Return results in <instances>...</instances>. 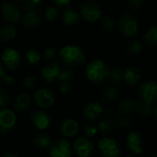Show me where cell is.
<instances>
[{"label":"cell","instance_id":"cell-1","mask_svg":"<svg viewBox=\"0 0 157 157\" xmlns=\"http://www.w3.org/2000/svg\"><path fill=\"white\" fill-rule=\"evenodd\" d=\"M110 67L101 59L91 61L85 69V74L88 80L94 84H103L108 78Z\"/></svg>","mask_w":157,"mask_h":157},{"label":"cell","instance_id":"cell-2","mask_svg":"<svg viewBox=\"0 0 157 157\" xmlns=\"http://www.w3.org/2000/svg\"><path fill=\"white\" fill-rule=\"evenodd\" d=\"M61 63L67 67H77L85 61V55L82 49L75 44H68L64 46L58 53Z\"/></svg>","mask_w":157,"mask_h":157},{"label":"cell","instance_id":"cell-3","mask_svg":"<svg viewBox=\"0 0 157 157\" xmlns=\"http://www.w3.org/2000/svg\"><path fill=\"white\" fill-rule=\"evenodd\" d=\"M120 33L127 37H135L139 33V21L135 15L131 13L123 14L118 21Z\"/></svg>","mask_w":157,"mask_h":157},{"label":"cell","instance_id":"cell-4","mask_svg":"<svg viewBox=\"0 0 157 157\" xmlns=\"http://www.w3.org/2000/svg\"><path fill=\"white\" fill-rule=\"evenodd\" d=\"M102 14L100 6L93 0H87L81 5L80 16L88 22L97 21L102 18Z\"/></svg>","mask_w":157,"mask_h":157},{"label":"cell","instance_id":"cell-5","mask_svg":"<svg viewBox=\"0 0 157 157\" xmlns=\"http://www.w3.org/2000/svg\"><path fill=\"white\" fill-rule=\"evenodd\" d=\"M17 123L16 114L8 108L0 109V133L8 134L11 132Z\"/></svg>","mask_w":157,"mask_h":157},{"label":"cell","instance_id":"cell-6","mask_svg":"<svg viewBox=\"0 0 157 157\" xmlns=\"http://www.w3.org/2000/svg\"><path fill=\"white\" fill-rule=\"evenodd\" d=\"M139 93L141 100L153 105L157 103V82L153 81H146L140 85Z\"/></svg>","mask_w":157,"mask_h":157},{"label":"cell","instance_id":"cell-7","mask_svg":"<svg viewBox=\"0 0 157 157\" xmlns=\"http://www.w3.org/2000/svg\"><path fill=\"white\" fill-rule=\"evenodd\" d=\"M1 59L7 68L12 71L19 69L22 65L21 56L14 48H6L1 56Z\"/></svg>","mask_w":157,"mask_h":157},{"label":"cell","instance_id":"cell-8","mask_svg":"<svg viewBox=\"0 0 157 157\" xmlns=\"http://www.w3.org/2000/svg\"><path fill=\"white\" fill-rule=\"evenodd\" d=\"M2 18L9 23H17L21 20V11L18 5L13 2H4L1 6Z\"/></svg>","mask_w":157,"mask_h":157},{"label":"cell","instance_id":"cell-9","mask_svg":"<svg viewBox=\"0 0 157 157\" xmlns=\"http://www.w3.org/2000/svg\"><path fill=\"white\" fill-rule=\"evenodd\" d=\"M98 150L103 157H119L120 147L111 138H103L98 143Z\"/></svg>","mask_w":157,"mask_h":157},{"label":"cell","instance_id":"cell-10","mask_svg":"<svg viewBox=\"0 0 157 157\" xmlns=\"http://www.w3.org/2000/svg\"><path fill=\"white\" fill-rule=\"evenodd\" d=\"M35 104L43 109L49 108L55 103V94L48 88H40L34 93Z\"/></svg>","mask_w":157,"mask_h":157},{"label":"cell","instance_id":"cell-11","mask_svg":"<svg viewBox=\"0 0 157 157\" xmlns=\"http://www.w3.org/2000/svg\"><path fill=\"white\" fill-rule=\"evenodd\" d=\"M48 148L50 157H71V146L66 140H55Z\"/></svg>","mask_w":157,"mask_h":157},{"label":"cell","instance_id":"cell-12","mask_svg":"<svg viewBox=\"0 0 157 157\" xmlns=\"http://www.w3.org/2000/svg\"><path fill=\"white\" fill-rule=\"evenodd\" d=\"M72 149L78 156L89 157L94 151V143L86 137H78L73 143Z\"/></svg>","mask_w":157,"mask_h":157},{"label":"cell","instance_id":"cell-13","mask_svg":"<svg viewBox=\"0 0 157 157\" xmlns=\"http://www.w3.org/2000/svg\"><path fill=\"white\" fill-rule=\"evenodd\" d=\"M52 120L53 118L50 116V114L43 110L35 111L31 116V122L33 123V125L36 128L41 130L47 128L51 125Z\"/></svg>","mask_w":157,"mask_h":157},{"label":"cell","instance_id":"cell-14","mask_svg":"<svg viewBox=\"0 0 157 157\" xmlns=\"http://www.w3.org/2000/svg\"><path fill=\"white\" fill-rule=\"evenodd\" d=\"M128 148L135 154H140L144 150V140L142 135L138 131H131L127 137Z\"/></svg>","mask_w":157,"mask_h":157},{"label":"cell","instance_id":"cell-15","mask_svg":"<svg viewBox=\"0 0 157 157\" xmlns=\"http://www.w3.org/2000/svg\"><path fill=\"white\" fill-rule=\"evenodd\" d=\"M83 116L88 121H96L101 118L105 113L103 105L98 102H93L88 104L83 108Z\"/></svg>","mask_w":157,"mask_h":157},{"label":"cell","instance_id":"cell-16","mask_svg":"<svg viewBox=\"0 0 157 157\" xmlns=\"http://www.w3.org/2000/svg\"><path fill=\"white\" fill-rule=\"evenodd\" d=\"M60 72V67L58 63H52L48 66L44 67L41 71L42 78L47 83H52L56 81L57 76Z\"/></svg>","mask_w":157,"mask_h":157},{"label":"cell","instance_id":"cell-17","mask_svg":"<svg viewBox=\"0 0 157 157\" xmlns=\"http://www.w3.org/2000/svg\"><path fill=\"white\" fill-rule=\"evenodd\" d=\"M78 124L72 118H66L59 124V129L65 137H74L78 131Z\"/></svg>","mask_w":157,"mask_h":157},{"label":"cell","instance_id":"cell-18","mask_svg":"<svg viewBox=\"0 0 157 157\" xmlns=\"http://www.w3.org/2000/svg\"><path fill=\"white\" fill-rule=\"evenodd\" d=\"M141 78V73L136 67H129L123 72V80L126 84L133 86L140 82Z\"/></svg>","mask_w":157,"mask_h":157},{"label":"cell","instance_id":"cell-19","mask_svg":"<svg viewBox=\"0 0 157 157\" xmlns=\"http://www.w3.org/2000/svg\"><path fill=\"white\" fill-rule=\"evenodd\" d=\"M21 21L24 27L33 30L40 25L41 16L38 11H26L25 14L21 16Z\"/></svg>","mask_w":157,"mask_h":157},{"label":"cell","instance_id":"cell-20","mask_svg":"<svg viewBox=\"0 0 157 157\" xmlns=\"http://www.w3.org/2000/svg\"><path fill=\"white\" fill-rule=\"evenodd\" d=\"M32 104V100L29 94H20L13 101V108L18 113H23L27 111Z\"/></svg>","mask_w":157,"mask_h":157},{"label":"cell","instance_id":"cell-21","mask_svg":"<svg viewBox=\"0 0 157 157\" xmlns=\"http://www.w3.org/2000/svg\"><path fill=\"white\" fill-rule=\"evenodd\" d=\"M137 101L132 98H123L117 103V108L121 115L128 116L136 111Z\"/></svg>","mask_w":157,"mask_h":157},{"label":"cell","instance_id":"cell-22","mask_svg":"<svg viewBox=\"0 0 157 157\" xmlns=\"http://www.w3.org/2000/svg\"><path fill=\"white\" fill-rule=\"evenodd\" d=\"M80 19H81L80 13L77 12L75 10H73L71 8H67L62 12L63 22L67 26H72V25L77 24L78 21H80Z\"/></svg>","mask_w":157,"mask_h":157},{"label":"cell","instance_id":"cell-23","mask_svg":"<svg viewBox=\"0 0 157 157\" xmlns=\"http://www.w3.org/2000/svg\"><path fill=\"white\" fill-rule=\"evenodd\" d=\"M17 35L16 28L10 24L6 23L0 27V39L4 42H10L12 41Z\"/></svg>","mask_w":157,"mask_h":157},{"label":"cell","instance_id":"cell-24","mask_svg":"<svg viewBox=\"0 0 157 157\" xmlns=\"http://www.w3.org/2000/svg\"><path fill=\"white\" fill-rule=\"evenodd\" d=\"M145 44L151 47H157V24L151 26L144 34Z\"/></svg>","mask_w":157,"mask_h":157},{"label":"cell","instance_id":"cell-25","mask_svg":"<svg viewBox=\"0 0 157 157\" xmlns=\"http://www.w3.org/2000/svg\"><path fill=\"white\" fill-rule=\"evenodd\" d=\"M33 143L36 148L44 150V149L48 148L50 144L52 143V141L48 135L44 134V133H38L33 138Z\"/></svg>","mask_w":157,"mask_h":157},{"label":"cell","instance_id":"cell-26","mask_svg":"<svg viewBox=\"0 0 157 157\" xmlns=\"http://www.w3.org/2000/svg\"><path fill=\"white\" fill-rule=\"evenodd\" d=\"M115 127V123L110 120V119H103L98 123L97 126V129L98 131H100L101 134L103 135H107L109 133H111L114 129Z\"/></svg>","mask_w":157,"mask_h":157},{"label":"cell","instance_id":"cell-27","mask_svg":"<svg viewBox=\"0 0 157 157\" xmlns=\"http://www.w3.org/2000/svg\"><path fill=\"white\" fill-rule=\"evenodd\" d=\"M107 80H109L111 82V83H113V84L120 83L122 82V80H123V72H122V70L119 67L110 68Z\"/></svg>","mask_w":157,"mask_h":157},{"label":"cell","instance_id":"cell-28","mask_svg":"<svg viewBox=\"0 0 157 157\" xmlns=\"http://www.w3.org/2000/svg\"><path fill=\"white\" fill-rule=\"evenodd\" d=\"M136 111L142 117H150L152 113V106L151 105L140 100L137 102Z\"/></svg>","mask_w":157,"mask_h":157},{"label":"cell","instance_id":"cell-29","mask_svg":"<svg viewBox=\"0 0 157 157\" xmlns=\"http://www.w3.org/2000/svg\"><path fill=\"white\" fill-rule=\"evenodd\" d=\"M117 98V91L115 87H107L103 93V100L106 104H111L115 102Z\"/></svg>","mask_w":157,"mask_h":157},{"label":"cell","instance_id":"cell-30","mask_svg":"<svg viewBox=\"0 0 157 157\" xmlns=\"http://www.w3.org/2000/svg\"><path fill=\"white\" fill-rule=\"evenodd\" d=\"M142 49H143V45L138 40H132V41L128 42V44H127V47H126V50L129 55H138V54L141 53Z\"/></svg>","mask_w":157,"mask_h":157},{"label":"cell","instance_id":"cell-31","mask_svg":"<svg viewBox=\"0 0 157 157\" xmlns=\"http://www.w3.org/2000/svg\"><path fill=\"white\" fill-rule=\"evenodd\" d=\"M41 55L39 53V51L35 50V49H32V50H29L25 56V59H26V62L31 65V66H34L36 65L37 63L40 62L41 60Z\"/></svg>","mask_w":157,"mask_h":157},{"label":"cell","instance_id":"cell-32","mask_svg":"<svg viewBox=\"0 0 157 157\" xmlns=\"http://www.w3.org/2000/svg\"><path fill=\"white\" fill-rule=\"evenodd\" d=\"M115 125L119 128L126 129V128H128L129 127L132 126V119L126 115L120 114V116L116 119Z\"/></svg>","mask_w":157,"mask_h":157},{"label":"cell","instance_id":"cell-33","mask_svg":"<svg viewBox=\"0 0 157 157\" xmlns=\"http://www.w3.org/2000/svg\"><path fill=\"white\" fill-rule=\"evenodd\" d=\"M43 0H25L23 3L24 11H38Z\"/></svg>","mask_w":157,"mask_h":157},{"label":"cell","instance_id":"cell-34","mask_svg":"<svg viewBox=\"0 0 157 157\" xmlns=\"http://www.w3.org/2000/svg\"><path fill=\"white\" fill-rule=\"evenodd\" d=\"M101 25H102V28L104 30H105L107 32H110V31H113L116 28L117 22L110 16H103L102 20H101Z\"/></svg>","mask_w":157,"mask_h":157},{"label":"cell","instance_id":"cell-35","mask_svg":"<svg viewBox=\"0 0 157 157\" xmlns=\"http://www.w3.org/2000/svg\"><path fill=\"white\" fill-rule=\"evenodd\" d=\"M73 77V72L69 68H60V72L57 76L56 81L58 82H70V80Z\"/></svg>","mask_w":157,"mask_h":157},{"label":"cell","instance_id":"cell-36","mask_svg":"<svg viewBox=\"0 0 157 157\" xmlns=\"http://www.w3.org/2000/svg\"><path fill=\"white\" fill-rule=\"evenodd\" d=\"M59 10L56 7H48L44 11V18L48 21H53L58 18Z\"/></svg>","mask_w":157,"mask_h":157},{"label":"cell","instance_id":"cell-37","mask_svg":"<svg viewBox=\"0 0 157 157\" xmlns=\"http://www.w3.org/2000/svg\"><path fill=\"white\" fill-rule=\"evenodd\" d=\"M10 103V94L5 89H0V108H6Z\"/></svg>","mask_w":157,"mask_h":157},{"label":"cell","instance_id":"cell-38","mask_svg":"<svg viewBox=\"0 0 157 157\" xmlns=\"http://www.w3.org/2000/svg\"><path fill=\"white\" fill-rule=\"evenodd\" d=\"M97 131V127L93 123H88L84 126V133L88 138H94L96 135Z\"/></svg>","mask_w":157,"mask_h":157},{"label":"cell","instance_id":"cell-39","mask_svg":"<svg viewBox=\"0 0 157 157\" xmlns=\"http://www.w3.org/2000/svg\"><path fill=\"white\" fill-rule=\"evenodd\" d=\"M57 55V50L54 47H48L43 53V57L46 60H53Z\"/></svg>","mask_w":157,"mask_h":157},{"label":"cell","instance_id":"cell-40","mask_svg":"<svg viewBox=\"0 0 157 157\" xmlns=\"http://www.w3.org/2000/svg\"><path fill=\"white\" fill-rule=\"evenodd\" d=\"M58 89L62 94H67L71 91L70 82H58Z\"/></svg>","mask_w":157,"mask_h":157},{"label":"cell","instance_id":"cell-41","mask_svg":"<svg viewBox=\"0 0 157 157\" xmlns=\"http://www.w3.org/2000/svg\"><path fill=\"white\" fill-rule=\"evenodd\" d=\"M143 6V0H128V7L134 11H138Z\"/></svg>","mask_w":157,"mask_h":157},{"label":"cell","instance_id":"cell-42","mask_svg":"<svg viewBox=\"0 0 157 157\" xmlns=\"http://www.w3.org/2000/svg\"><path fill=\"white\" fill-rule=\"evenodd\" d=\"M23 85L27 89H33L36 86V81L33 76H27L25 77L23 81Z\"/></svg>","mask_w":157,"mask_h":157},{"label":"cell","instance_id":"cell-43","mask_svg":"<svg viewBox=\"0 0 157 157\" xmlns=\"http://www.w3.org/2000/svg\"><path fill=\"white\" fill-rule=\"evenodd\" d=\"M54 2L55 5H56L57 7H61V8H64V7H67L70 4V1L71 0H52Z\"/></svg>","mask_w":157,"mask_h":157},{"label":"cell","instance_id":"cell-44","mask_svg":"<svg viewBox=\"0 0 157 157\" xmlns=\"http://www.w3.org/2000/svg\"><path fill=\"white\" fill-rule=\"evenodd\" d=\"M3 81L5 82V83H6L7 85L12 86V85L15 83V78H14L13 76H11V75H7V74H6V76H5L4 78H3Z\"/></svg>","mask_w":157,"mask_h":157},{"label":"cell","instance_id":"cell-45","mask_svg":"<svg viewBox=\"0 0 157 157\" xmlns=\"http://www.w3.org/2000/svg\"><path fill=\"white\" fill-rule=\"evenodd\" d=\"M6 76V72L4 70V67H3V65L0 63V82L3 81L4 77Z\"/></svg>","mask_w":157,"mask_h":157},{"label":"cell","instance_id":"cell-46","mask_svg":"<svg viewBox=\"0 0 157 157\" xmlns=\"http://www.w3.org/2000/svg\"><path fill=\"white\" fill-rule=\"evenodd\" d=\"M2 157H18L15 153H13V152H6L5 154H3V156Z\"/></svg>","mask_w":157,"mask_h":157},{"label":"cell","instance_id":"cell-47","mask_svg":"<svg viewBox=\"0 0 157 157\" xmlns=\"http://www.w3.org/2000/svg\"><path fill=\"white\" fill-rule=\"evenodd\" d=\"M154 116H155V117H156V119H157V105H156L155 108H154Z\"/></svg>","mask_w":157,"mask_h":157},{"label":"cell","instance_id":"cell-48","mask_svg":"<svg viewBox=\"0 0 157 157\" xmlns=\"http://www.w3.org/2000/svg\"><path fill=\"white\" fill-rule=\"evenodd\" d=\"M150 157H157V154H151Z\"/></svg>","mask_w":157,"mask_h":157},{"label":"cell","instance_id":"cell-49","mask_svg":"<svg viewBox=\"0 0 157 157\" xmlns=\"http://www.w3.org/2000/svg\"><path fill=\"white\" fill-rule=\"evenodd\" d=\"M126 157H134V156L133 155H127Z\"/></svg>","mask_w":157,"mask_h":157},{"label":"cell","instance_id":"cell-50","mask_svg":"<svg viewBox=\"0 0 157 157\" xmlns=\"http://www.w3.org/2000/svg\"><path fill=\"white\" fill-rule=\"evenodd\" d=\"M20 1H25V0H20Z\"/></svg>","mask_w":157,"mask_h":157}]
</instances>
